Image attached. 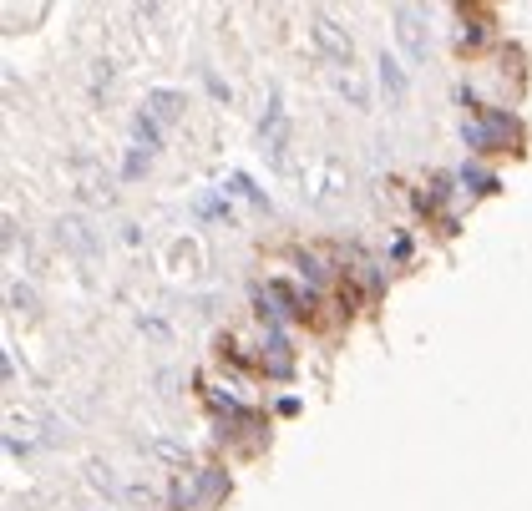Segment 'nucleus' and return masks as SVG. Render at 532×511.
I'll return each instance as SVG.
<instances>
[{
	"label": "nucleus",
	"instance_id": "1",
	"mask_svg": "<svg viewBox=\"0 0 532 511\" xmlns=\"http://www.w3.org/2000/svg\"><path fill=\"white\" fill-rule=\"evenodd\" d=\"M310 41H315V51L330 61V66H340V71H350V61H355V41L330 21V16H315V26H310Z\"/></svg>",
	"mask_w": 532,
	"mask_h": 511
},
{
	"label": "nucleus",
	"instance_id": "2",
	"mask_svg": "<svg viewBox=\"0 0 532 511\" xmlns=\"http://www.w3.org/2000/svg\"><path fill=\"white\" fill-rule=\"evenodd\" d=\"M259 370H264L269 380H289V370H294V350H289V339H284V329H279V324H269V329H264V355H259Z\"/></svg>",
	"mask_w": 532,
	"mask_h": 511
},
{
	"label": "nucleus",
	"instance_id": "3",
	"mask_svg": "<svg viewBox=\"0 0 532 511\" xmlns=\"http://www.w3.org/2000/svg\"><path fill=\"white\" fill-rule=\"evenodd\" d=\"M294 264H299L304 284H310L315 294L335 284V269H330V259H325V253H315V248H299V253H294Z\"/></svg>",
	"mask_w": 532,
	"mask_h": 511
},
{
	"label": "nucleus",
	"instance_id": "4",
	"mask_svg": "<svg viewBox=\"0 0 532 511\" xmlns=\"http://www.w3.org/2000/svg\"><path fill=\"white\" fill-rule=\"evenodd\" d=\"M421 11H411V6H401L396 11V36H401V51H406V61H421L426 56V36H421Z\"/></svg>",
	"mask_w": 532,
	"mask_h": 511
},
{
	"label": "nucleus",
	"instance_id": "5",
	"mask_svg": "<svg viewBox=\"0 0 532 511\" xmlns=\"http://www.w3.org/2000/svg\"><path fill=\"white\" fill-rule=\"evenodd\" d=\"M193 491H198V506H213L228 496V471L223 466H198L193 471Z\"/></svg>",
	"mask_w": 532,
	"mask_h": 511
},
{
	"label": "nucleus",
	"instance_id": "6",
	"mask_svg": "<svg viewBox=\"0 0 532 511\" xmlns=\"http://www.w3.org/2000/svg\"><path fill=\"white\" fill-rule=\"evenodd\" d=\"M142 112H147V117H158V122H173V117H183V92H173V87H152Z\"/></svg>",
	"mask_w": 532,
	"mask_h": 511
},
{
	"label": "nucleus",
	"instance_id": "7",
	"mask_svg": "<svg viewBox=\"0 0 532 511\" xmlns=\"http://www.w3.org/2000/svg\"><path fill=\"white\" fill-rule=\"evenodd\" d=\"M61 243L76 253V259H92V253H97V238L87 233L82 218H66V223H61Z\"/></svg>",
	"mask_w": 532,
	"mask_h": 511
},
{
	"label": "nucleus",
	"instance_id": "8",
	"mask_svg": "<svg viewBox=\"0 0 532 511\" xmlns=\"http://www.w3.org/2000/svg\"><path fill=\"white\" fill-rule=\"evenodd\" d=\"M380 87H386L391 102H406V87H411V81H406V66H401L396 56H380Z\"/></svg>",
	"mask_w": 532,
	"mask_h": 511
},
{
	"label": "nucleus",
	"instance_id": "9",
	"mask_svg": "<svg viewBox=\"0 0 532 511\" xmlns=\"http://www.w3.org/2000/svg\"><path fill=\"white\" fill-rule=\"evenodd\" d=\"M132 137H137L142 152H158V147H163V122L147 117V112H137V117H132Z\"/></svg>",
	"mask_w": 532,
	"mask_h": 511
},
{
	"label": "nucleus",
	"instance_id": "10",
	"mask_svg": "<svg viewBox=\"0 0 532 511\" xmlns=\"http://www.w3.org/2000/svg\"><path fill=\"white\" fill-rule=\"evenodd\" d=\"M462 183H467L472 193H497V178H492V173H482L477 162H467V167H462Z\"/></svg>",
	"mask_w": 532,
	"mask_h": 511
},
{
	"label": "nucleus",
	"instance_id": "11",
	"mask_svg": "<svg viewBox=\"0 0 532 511\" xmlns=\"http://www.w3.org/2000/svg\"><path fill=\"white\" fill-rule=\"evenodd\" d=\"M228 188H234V193H244V198H254V203H264V208H269V193H264V188H254V178H249V173H234V178H228Z\"/></svg>",
	"mask_w": 532,
	"mask_h": 511
},
{
	"label": "nucleus",
	"instance_id": "12",
	"mask_svg": "<svg viewBox=\"0 0 532 511\" xmlns=\"http://www.w3.org/2000/svg\"><path fill=\"white\" fill-rule=\"evenodd\" d=\"M147 451H152V456H163V461H173V466L188 461V446H178V441H152Z\"/></svg>",
	"mask_w": 532,
	"mask_h": 511
},
{
	"label": "nucleus",
	"instance_id": "13",
	"mask_svg": "<svg viewBox=\"0 0 532 511\" xmlns=\"http://www.w3.org/2000/svg\"><path fill=\"white\" fill-rule=\"evenodd\" d=\"M147 162H152V152H142V147H137V152H127L122 178H127V183H132V178H142V173H147Z\"/></svg>",
	"mask_w": 532,
	"mask_h": 511
},
{
	"label": "nucleus",
	"instance_id": "14",
	"mask_svg": "<svg viewBox=\"0 0 532 511\" xmlns=\"http://www.w3.org/2000/svg\"><path fill=\"white\" fill-rule=\"evenodd\" d=\"M11 309H21V314H36V294H31L26 284H16V289H11Z\"/></svg>",
	"mask_w": 532,
	"mask_h": 511
},
{
	"label": "nucleus",
	"instance_id": "15",
	"mask_svg": "<svg viewBox=\"0 0 532 511\" xmlns=\"http://www.w3.org/2000/svg\"><path fill=\"white\" fill-rule=\"evenodd\" d=\"M198 218H228V198H203L198 203Z\"/></svg>",
	"mask_w": 532,
	"mask_h": 511
},
{
	"label": "nucleus",
	"instance_id": "16",
	"mask_svg": "<svg viewBox=\"0 0 532 511\" xmlns=\"http://www.w3.org/2000/svg\"><path fill=\"white\" fill-rule=\"evenodd\" d=\"M203 87H208V97H213V102H228V81H218L213 71L203 76Z\"/></svg>",
	"mask_w": 532,
	"mask_h": 511
},
{
	"label": "nucleus",
	"instance_id": "17",
	"mask_svg": "<svg viewBox=\"0 0 532 511\" xmlns=\"http://www.w3.org/2000/svg\"><path fill=\"white\" fill-rule=\"evenodd\" d=\"M340 87H345V97H350L355 107H365V87H360V81H355V76H340Z\"/></svg>",
	"mask_w": 532,
	"mask_h": 511
},
{
	"label": "nucleus",
	"instance_id": "18",
	"mask_svg": "<svg viewBox=\"0 0 532 511\" xmlns=\"http://www.w3.org/2000/svg\"><path fill=\"white\" fill-rule=\"evenodd\" d=\"M391 259H396V264H406V259H411V238H396V248H391Z\"/></svg>",
	"mask_w": 532,
	"mask_h": 511
}]
</instances>
